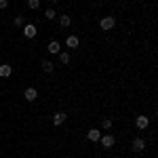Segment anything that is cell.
Wrapping results in <instances>:
<instances>
[{
  "label": "cell",
  "mask_w": 158,
  "mask_h": 158,
  "mask_svg": "<svg viewBox=\"0 0 158 158\" xmlns=\"http://www.w3.org/2000/svg\"><path fill=\"white\" fill-rule=\"evenodd\" d=\"M61 63H70V53H57Z\"/></svg>",
  "instance_id": "cell-14"
},
{
  "label": "cell",
  "mask_w": 158,
  "mask_h": 158,
  "mask_svg": "<svg viewBox=\"0 0 158 158\" xmlns=\"http://www.w3.org/2000/svg\"><path fill=\"white\" fill-rule=\"evenodd\" d=\"M114 25H116L114 17H103V19H101V30H112Z\"/></svg>",
  "instance_id": "cell-4"
},
{
  "label": "cell",
  "mask_w": 158,
  "mask_h": 158,
  "mask_svg": "<svg viewBox=\"0 0 158 158\" xmlns=\"http://www.w3.org/2000/svg\"><path fill=\"white\" fill-rule=\"evenodd\" d=\"M6 4H9L6 0H0V9H6Z\"/></svg>",
  "instance_id": "cell-19"
},
{
  "label": "cell",
  "mask_w": 158,
  "mask_h": 158,
  "mask_svg": "<svg viewBox=\"0 0 158 158\" xmlns=\"http://www.w3.org/2000/svg\"><path fill=\"white\" fill-rule=\"evenodd\" d=\"M25 99H27V101H34V99L38 97V93H36V89H32V86H30V89H25Z\"/></svg>",
  "instance_id": "cell-6"
},
{
  "label": "cell",
  "mask_w": 158,
  "mask_h": 158,
  "mask_svg": "<svg viewBox=\"0 0 158 158\" xmlns=\"http://www.w3.org/2000/svg\"><path fill=\"white\" fill-rule=\"evenodd\" d=\"M27 6L30 9H38L40 6V0H27Z\"/></svg>",
  "instance_id": "cell-16"
},
{
  "label": "cell",
  "mask_w": 158,
  "mask_h": 158,
  "mask_svg": "<svg viewBox=\"0 0 158 158\" xmlns=\"http://www.w3.org/2000/svg\"><path fill=\"white\" fill-rule=\"evenodd\" d=\"M53 2H59V0H53Z\"/></svg>",
  "instance_id": "cell-20"
},
{
  "label": "cell",
  "mask_w": 158,
  "mask_h": 158,
  "mask_svg": "<svg viewBox=\"0 0 158 158\" xmlns=\"http://www.w3.org/2000/svg\"><path fill=\"white\" fill-rule=\"evenodd\" d=\"M65 118H68V114H63V112H57V114L53 116V122H55V124L59 127V124H61L63 120H65Z\"/></svg>",
  "instance_id": "cell-10"
},
{
  "label": "cell",
  "mask_w": 158,
  "mask_h": 158,
  "mask_svg": "<svg viewBox=\"0 0 158 158\" xmlns=\"http://www.w3.org/2000/svg\"><path fill=\"white\" fill-rule=\"evenodd\" d=\"M49 53H53V55H57V53H61V44L57 42V40H53V42H49Z\"/></svg>",
  "instance_id": "cell-5"
},
{
  "label": "cell",
  "mask_w": 158,
  "mask_h": 158,
  "mask_svg": "<svg viewBox=\"0 0 158 158\" xmlns=\"http://www.w3.org/2000/svg\"><path fill=\"white\" fill-rule=\"evenodd\" d=\"M42 70H44L47 74H51L53 72V61H44V63H42Z\"/></svg>",
  "instance_id": "cell-13"
},
{
  "label": "cell",
  "mask_w": 158,
  "mask_h": 158,
  "mask_svg": "<svg viewBox=\"0 0 158 158\" xmlns=\"http://www.w3.org/2000/svg\"><path fill=\"white\" fill-rule=\"evenodd\" d=\"M86 137H89L91 141H99V137H101V131H97V129H91V131L86 133Z\"/></svg>",
  "instance_id": "cell-8"
},
{
  "label": "cell",
  "mask_w": 158,
  "mask_h": 158,
  "mask_svg": "<svg viewBox=\"0 0 158 158\" xmlns=\"http://www.w3.org/2000/svg\"><path fill=\"white\" fill-rule=\"evenodd\" d=\"M101 127H103V129H112V120H110V118H106V120H103V124H101Z\"/></svg>",
  "instance_id": "cell-18"
},
{
  "label": "cell",
  "mask_w": 158,
  "mask_h": 158,
  "mask_svg": "<svg viewBox=\"0 0 158 158\" xmlns=\"http://www.w3.org/2000/svg\"><path fill=\"white\" fill-rule=\"evenodd\" d=\"M70 21H72V19H70L68 15H61V17H59V23L63 25V27H68V25H70Z\"/></svg>",
  "instance_id": "cell-12"
},
{
  "label": "cell",
  "mask_w": 158,
  "mask_h": 158,
  "mask_svg": "<svg viewBox=\"0 0 158 158\" xmlns=\"http://www.w3.org/2000/svg\"><path fill=\"white\" fill-rule=\"evenodd\" d=\"M23 36L25 38H34V36H36V25H34V23L23 25Z\"/></svg>",
  "instance_id": "cell-2"
},
{
  "label": "cell",
  "mask_w": 158,
  "mask_h": 158,
  "mask_svg": "<svg viewBox=\"0 0 158 158\" xmlns=\"http://www.w3.org/2000/svg\"><path fill=\"white\" fill-rule=\"evenodd\" d=\"M44 15H47V19H55V17H57V11H53V9H47V13H44Z\"/></svg>",
  "instance_id": "cell-15"
},
{
  "label": "cell",
  "mask_w": 158,
  "mask_h": 158,
  "mask_svg": "<svg viewBox=\"0 0 158 158\" xmlns=\"http://www.w3.org/2000/svg\"><path fill=\"white\" fill-rule=\"evenodd\" d=\"M101 139V146L103 148H112L116 143V139H114V135H103V137H99Z\"/></svg>",
  "instance_id": "cell-3"
},
{
  "label": "cell",
  "mask_w": 158,
  "mask_h": 158,
  "mask_svg": "<svg viewBox=\"0 0 158 158\" xmlns=\"http://www.w3.org/2000/svg\"><path fill=\"white\" fill-rule=\"evenodd\" d=\"M65 47H70V49H78V36H68Z\"/></svg>",
  "instance_id": "cell-7"
},
{
  "label": "cell",
  "mask_w": 158,
  "mask_h": 158,
  "mask_svg": "<svg viewBox=\"0 0 158 158\" xmlns=\"http://www.w3.org/2000/svg\"><path fill=\"white\" fill-rule=\"evenodd\" d=\"M13 25H15V27H21V25H23V17H15Z\"/></svg>",
  "instance_id": "cell-17"
},
{
  "label": "cell",
  "mask_w": 158,
  "mask_h": 158,
  "mask_svg": "<svg viewBox=\"0 0 158 158\" xmlns=\"http://www.w3.org/2000/svg\"><path fill=\"white\" fill-rule=\"evenodd\" d=\"M0 76H2V78H9V76H11V65H9V63H2V65H0Z\"/></svg>",
  "instance_id": "cell-9"
},
{
  "label": "cell",
  "mask_w": 158,
  "mask_h": 158,
  "mask_svg": "<svg viewBox=\"0 0 158 158\" xmlns=\"http://www.w3.org/2000/svg\"><path fill=\"white\" fill-rule=\"evenodd\" d=\"M150 120H148V116H137V129H146Z\"/></svg>",
  "instance_id": "cell-11"
},
{
  "label": "cell",
  "mask_w": 158,
  "mask_h": 158,
  "mask_svg": "<svg viewBox=\"0 0 158 158\" xmlns=\"http://www.w3.org/2000/svg\"><path fill=\"white\" fill-rule=\"evenodd\" d=\"M131 148H133V152H143V150H146V141H143L141 137H135Z\"/></svg>",
  "instance_id": "cell-1"
}]
</instances>
